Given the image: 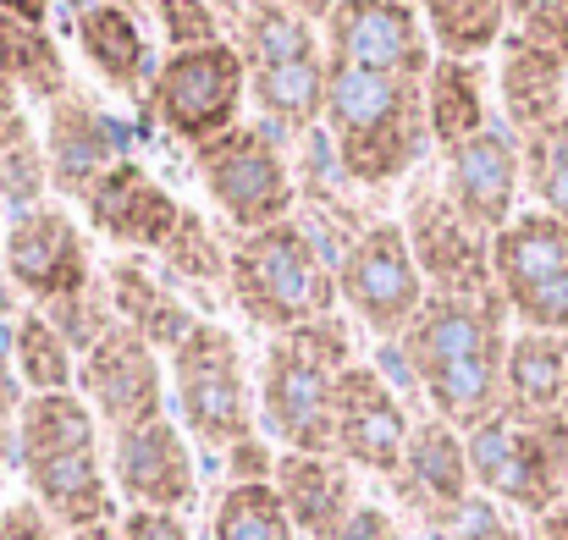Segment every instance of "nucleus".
I'll use <instances>...</instances> for the list:
<instances>
[{
  "mask_svg": "<svg viewBox=\"0 0 568 540\" xmlns=\"http://www.w3.org/2000/svg\"><path fill=\"white\" fill-rule=\"evenodd\" d=\"M204 540H298L276 486H226L210 508Z\"/></svg>",
  "mask_w": 568,
  "mask_h": 540,
  "instance_id": "473e14b6",
  "label": "nucleus"
},
{
  "mask_svg": "<svg viewBox=\"0 0 568 540\" xmlns=\"http://www.w3.org/2000/svg\"><path fill=\"white\" fill-rule=\"evenodd\" d=\"M50 6L55 0H0V11H11V17H22V22H50Z\"/></svg>",
  "mask_w": 568,
  "mask_h": 540,
  "instance_id": "a18cd8bd",
  "label": "nucleus"
},
{
  "mask_svg": "<svg viewBox=\"0 0 568 540\" xmlns=\"http://www.w3.org/2000/svg\"><path fill=\"white\" fill-rule=\"evenodd\" d=\"M564 414H568V391H564Z\"/></svg>",
  "mask_w": 568,
  "mask_h": 540,
  "instance_id": "3c124183",
  "label": "nucleus"
},
{
  "mask_svg": "<svg viewBox=\"0 0 568 540\" xmlns=\"http://www.w3.org/2000/svg\"><path fill=\"white\" fill-rule=\"evenodd\" d=\"M348 364H359L348 315H326L265 343L254 391L260 430L276 441V452H332V408Z\"/></svg>",
  "mask_w": 568,
  "mask_h": 540,
  "instance_id": "20e7f679",
  "label": "nucleus"
},
{
  "mask_svg": "<svg viewBox=\"0 0 568 540\" xmlns=\"http://www.w3.org/2000/svg\"><path fill=\"white\" fill-rule=\"evenodd\" d=\"M0 359L11 364V375L22 380L28 397H44V391H78V354L72 343L50 326L44 309L22 304V315L11 320L6 332V354Z\"/></svg>",
  "mask_w": 568,
  "mask_h": 540,
  "instance_id": "c756f323",
  "label": "nucleus"
},
{
  "mask_svg": "<svg viewBox=\"0 0 568 540\" xmlns=\"http://www.w3.org/2000/svg\"><path fill=\"white\" fill-rule=\"evenodd\" d=\"M430 540H519L514 536V524H508V508H497L491 497H469V508L442 530V536H430Z\"/></svg>",
  "mask_w": 568,
  "mask_h": 540,
  "instance_id": "58836bf2",
  "label": "nucleus"
},
{
  "mask_svg": "<svg viewBox=\"0 0 568 540\" xmlns=\"http://www.w3.org/2000/svg\"><path fill=\"white\" fill-rule=\"evenodd\" d=\"M414 11L436 55H458V61H486L514 28L508 0H414Z\"/></svg>",
  "mask_w": 568,
  "mask_h": 540,
  "instance_id": "2f4dec72",
  "label": "nucleus"
},
{
  "mask_svg": "<svg viewBox=\"0 0 568 540\" xmlns=\"http://www.w3.org/2000/svg\"><path fill=\"white\" fill-rule=\"evenodd\" d=\"M491 282L525 332L568 337V226L547 210H519L491 237Z\"/></svg>",
  "mask_w": 568,
  "mask_h": 540,
  "instance_id": "f8f14e48",
  "label": "nucleus"
},
{
  "mask_svg": "<svg viewBox=\"0 0 568 540\" xmlns=\"http://www.w3.org/2000/svg\"><path fill=\"white\" fill-rule=\"evenodd\" d=\"M271 486L293 530L310 540H343L348 519L359 513V469L337 452H276Z\"/></svg>",
  "mask_w": 568,
  "mask_h": 540,
  "instance_id": "393cba45",
  "label": "nucleus"
},
{
  "mask_svg": "<svg viewBox=\"0 0 568 540\" xmlns=\"http://www.w3.org/2000/svg\"><path fill=\"white\" fill-rule=\"evenodd\" d=\"M343 540H408V536H403V524L392 519V508H381V502H359V513L348 519Z\"/></svg>",
  "mask_w": 568,
  "mask_h": 540,
  "instance_id": "37998d69",
  "label": "nucleus"
},
{
  "mask_svg": "<svg viewBox=\"0 0 568 540\" xmlns=\"http://www.w3.org/2000/svg\"><path fill=\"white\" fill-rule=\"evenodd\" d=\"M17 475L67 536L116 524V486L105 458V425L78 391H44L22 403L17 425Z\"/></svg>",
  "mask_w": 568,
  "mask_h": 540,
  "instance_id": "7ed1b4c3",
  "label": "nucleus"
},
{
  "mask_svg": "<svg viewBox=\"0 0 568 540\" xmlns=\"http://www.w3.org/2000/svg\"><path fill=\"white\" fill-rule=\"evenodd\" d=\"M72 39L83 50V67L100 89H111L128 105H144L155 83V39H150V6H89L72 11Z\"/></svg>",
  "mask_w": 568,
  "mask_h": 540,
  "instance_id": "4be33fe9",
  "label": "nucleus"
},
{
  "mask_svg": "<svg viewBox=\"0 0 568 540\" xmlns=\"http://www.w3.org/2000/svg\"><path fill=\"white\" fill-rule=\"evenodd\" d=\"M22 403H28L22 380L11 375V364L0 359V486H6V475L17 469V425H22Z\"/></svg>",
  "mask_w": 568,
  "mask_h": 540,
  "instance_id": "a19ab883",
  "label": "nucleus"
},
{
  "mask_svg": "<svg viewBox=\"0 0 568 540\" xmlns=\"http://www.w3.org/2000/svg\"><path fill=\"white\" fill-rule=\"evenodd\" d=\"M430 287L414 265V248L397 226V215H381L337 254V304L354 326H365L376 343H397L414 315L425 309Z\"/></svg>",
  "mask_w": 568,
  "mask_h": 540,
  "instance_id": "9d476101",
  "label": "nucleus"
},
{
  "mask_svg": "<svg viewBox=\"0 0 568 540\" xmlns=\"http://www.w3.org/2000/svg\"><path fill=\"white\" fill-rule=\"evenodd\" d=\"M166 354H155L139 332L111 326L89 354H78V397L94 408L105 436L150 425L166 414Z\"/></svg>",
  "mask_w": 568,
  "mask_h": 540,
  "instance_id": "4468645a",
  "label": "nucleus"
},
{
  "mask_svg": "<svg viewBox=\"0 0 568 540\" xmlns=\"http://www.w3.org/2000/svg\"><path fill=\"white\" fill-rule=\"evenodd\" d=\"M0 540H72L39 497H0Z\"/></svg>",
  "mask_w": 568,
  "mask_h": 540,
  "instance_id": "e433bc0d",
  "label": "nucleus"
},
{
  "mask_svg": "<svg viewBox=\"0 0 568 540\" xmlns=\"http://www.w3.org/2000/svg\"><path fill=\"white\" fill-rule=\"evenodd\" d=\"M508 17L519 33L552 44L558 55H568V0H508Z\"/></svg>",
  "mask_w": 568,
  "mask_h": 540,
  "instance_id": "4c0bfd02",
  "label": "nucleus"
},
{
  "mask_svg": "<svg viewBox=\"0 0 568 540\" xmlns=\"http://www.w3.org/2000/svg\"><path fill=\"white\" fill-rule=\"evenodd\" d=\"M248 105V72L232 39L204 44V50H166L155 67V83L144 94V111L183 144H210L226 128L243 122Z\"/></svg>",
  "mask_w": 568,
  "mask_h": 540,
  "instance_id": "1a4fd4ad",
  "label": "nucleus"
},
{
  "mask_svg": "<svg viewBox=\"0 0 568 540\" xmlns=\"http://www.w3.org/2000/svg\"><path fill=\"white\" fill-rule=\"evenodd\" d=\"M226 304L265 337L326 320L343 309L337 304V259L310 237V226L298 215L276 221L265 232H243V237H232Z\"/></svg>",
  "mask_w": 568,
  "mask_h": 540,
  "instance_id": "39448f33",
  "label": "nucleus"
},
{
  "mask_svg": "<svg viewBox=\"0 0 568 540\" xmlns=\"http://www.w3.org/2000/svg\"><path fill=\"white\" fill-rule=\"evenodd\" d=\"M568 391V337L558 332H514L503 359V408L552 414Z\"/></svg>",
  "mask_w": 568,
  "mask_h": 540,
  "instance_id": "cd10ccee",
  "label": "nucleus"
},
{
  "mask_svg": "<svg viewBox=\"0 0 568 540\" xmlns=\"http://www.w3.org/2000/svg\"><path fill=\"white\" fill-rule=\"evenodd\" d=\"M0 72L17 83V94L28 105H55L67 89H72V67L61 55V44L50 39V28L39 22H22L11 11H0Z\"/></svg>",
  "mask_w": 568,
  "mask_h": 540,
  "instance_id": "c85d7f7f",
  "label": "nucleus"
},
{
  "mask_svg": "<svg viewBox=\"0 0 568 540\" xmlns=\"http://www.w3.org/2000/svg\"><path fill=\"white\" fill-rule=\"evenodd\" d=\"M105 293H111V309L128 332H139L155 354H172L193 326L204 320L183 298V287L155 265V254H111L105 259Z\"/></svg>",
  "mask_w": 568,
  "mask_h": 540,
  "instance_id": "b1692460",
  "label": "nucleus"
},
{
  "mask_svg": "<svg viewBox=\"0 0 568 540\" xmlns=\"http://www.w3.org/2000/svg\"><path fill=\"white\" fill-rule=\"evenodd\" d=\"M519 155H525V193H530V210H547L568 226V116H558L552 128L519 139Z\"/></svg>",
  "mask_w": 568,
  "mask_h": 540,
  "instance_id": "72a5a7b5",
  "label": "nucleus"
},
{
  "mask_svg": "<svg viewBox=\"0 0 568 540\" xmlns=\"http://www.w3.org/2000/svg\"><path fill=\"white\" fill-rule=\"evenodd\" d=\"M321 133L343 166V177L365 193H392L414 172L430 166V116H425V78L376 72V67H337L326 61V111Z\"/></svg>",
  "mask_w": 568,
  "mask_h": 540,
  "instance_id": "f03ea898",
  "label": "nucleus"
},
{
  "mask_svg": "<svg viewBox=\"0 0 568 540\" xmlns=\"http://www.w3.org/2000/svg\"><path fill=\"white\" fill-rule=\"evenodd\" d=\"M321 50L337 67H376L403 78H425L436 61L414 0H337L321 17Z\"/></svg>",
  "mask_w": 568,
  "mask_h": 540,
  "instance_id": "2eb2a0df",
  "label": "nucleus"
},
{
  "mask_svg": "<svg viewBox=\"0 0 568 540\" xmlns=\"http://www.w3.org/2000/svg\"><path fill=\"white\" fill-rule=\"evenodd\" d=\"M226 39L243 55V72L326 55L321 50V22H310L304 11H293L282 0H237V11H226Z\"/></svg>",
  "mask_w": 568,
  "mask_h": 540,
  "instance_id": "bb28decb",
  "label": "nucleus"
},
{
  "mask_svg": "<svg viewBox=\"0 0 568 540\" xmlns=\"http://www.w3.org/2000/svg\"><path fill=\"white\" fill-rule=\"evenodd\" d=\"M116 540H193L183 513H155V508H128L116 519Z\"/></svg>",
  "mask_w": 568,
  "mask_h": 540,
  "instance_id": "79ce46f5",
  "label": "nucleus"
},
{
  "mask_svg": "<svg viewBox=\"0 0 568 540\" xmlns=\"http://www.w3.org/2000/svg\"><path fill=\"white\" fill-rule=\"evenodd\" d=\"M72 540H116V524H94V530H78Z\"/></svg>",
  "mask_w": 568,
  "mask_h": 540,
  "instance_id": "09e8293b",
  "label": "nucleus"
},
{
  "mask_svg": "<svg viewBox=\"0 0 568 540\" xmlns=\"http://www.w3.org/2000/svg\"><path fill=\"white\" fill-rule=\"evenodd\" d=\"M6 221H11V210H6V198H0V237H6Z\"/></svg>",
  "mask_w": 568,
  "mask_h": 540,
  "instance_id": "8fccbe9b",
  "label": "nucleus"
},
{
  "mask_svg": "<svg viewBox=\"0 0 568 540\" xmlns=\"http://www.w3.org/2000/svg\"><path fill=\"white\" fill-rule=\"evenodd\" d=\"M508 304L503 293L486 298H442L430 293L414 326L392 343L414 386L425 414L447 419L453 430H475L503 408V359H508Z\"/></svg>",
  "mask_w": 568,
  "mask_h": 540,
  "instance_id": "f257e3e1",
  "label": "nucleus"
},
{
  "mask_svg": "<svg viewBox=\"0 0 568 540\" xmlns=\"http://www.w3.org/2000/svg\"><path fill=\"white\" fill-rule=\"evenodd\" d=\"M155 265L183 287V298H189L193 309H199V298H193V287H204V293H221L226 298V265H232V237H226V226H215L199 204H183V221H178V232L166 237V248L155 254Z\"/></svg>",
  "mask_w": 568,
  "mask_h": 540,
  "instance_id": "7c9ffc66",
  "label": "nucleus"
},
{
  "mask_svg": "<svg viewBox=\"0 0 568 540\" xmlns=\"http://www.w3.org/2000/svg\"><path fill=\"white\" fill-rule=\"evenodd\" d=\"M397 226H403V237L414 248V265H419L430 293H442V298H486V293H497V282H491V237L475 232L453 210V198L442 193L436 166H425V172H414L403 182Z\"/></svg>",
  "mask_w": 568,
  "mask_h": 540,
  "instance_id": "9b49d317",
  "label": "nucleus"
},
{
  "mask_svg": "<svg viewBox=\"0 0 568 540\" xmlns=\"http://www.w3.org/2000/svg\"><path fill=\"white\" fill-rule=\"evenodd\" d=\"M436 177H442V193L453 198V210H458L475 232L497 237V232L519 215V198H525V155H519V139H514L503 122H491L486 133H475V139L442 150V155H436Z\"/></svg>",
  "mask_w": 568,
  "mask_h": 540,
  "instance_id": "6ab92c4d",
  "label": "nucleus"
},
{
  "mask_svg": "<svg viewBox=\"0 0 568 540\" xmlns=\"http://www.w3.org/2000/svg\"><path fill=\"white\" fill-rule=\"evenodd\" d=\"M193 177L204 187L210 210L232 237L265 232L298 215V172L287 144L265 122H237L221 139L193 150Z\"/></svg>",
  "mask_w": 568,
  "mask_h": 540,
  "instance_id": "6e6552de",
  "label": "nucleus"
},
{
  "mask_svg": "<svg viewBox=\"0 0 568 540\" xmlns=\"http://www.w3.org/2000/svg\"><path fill=\"white\" fill-rule=\"evenodd\" d=\"M425 116H430V139L436 155L486 133L491 116V67L486 61H458V55H436L425 72Z\"/></svg>",
  "mask_w": 568,
  "mask_h": 540,
  "instance_id": "a878e982",
  "label": "nucleus"
},
{
  "mask_svg": "<svg viewBox=\"0 0 568 540\" xmlns=\"http://www.w3.org/2000/svg\"><path fill=\"white\" fill-rule=\"evenodd\" d=\"M491 83H497V122L514 139H530L568 116V55L519 28H508V39L497 44Z\"/></svg>",
  "mask_w": 568,
  "mask_h": 540,
  "instance_id": "5701e85b",
  "label": "nucleus"
},
{
  "mask_svg": "<svg viewBox=\"0 0 568 540\" xmlns=\"http://www.w3.org/2000/svg\"><path fill=\"white\" fill-rule=\"evenodd\" d=\"M166 386L172 408L189 430V441L226 452L260 430V391L243 359V343L221 320H199L189 337L166 354Z\"/></svg>",
  "mask_w": 568,
  "mask_h": 540,
  "instance_id": "0eeeda50",
  "label": "nucleus"
},
{
  "mask_svg": "<svg viewBox=\"0 0 568 540\" xmlns=\"http://www.w3.org/2000/svg\"><path fill=\"white\" fill-rule=\"evenodd\" d=\"M282 6H293V11H304L310 22H321V17H326V11H332L337 0H282Z\"/></svg>",
  "mask_w": 568,
  "mask_h": 540,
  "instance_id": "49530a36",
  "label": "nucleus"
},
{
  "mask_svg": "<svg viewBox=\"0 0 568 540\" xmlns=\"http://www.w3.org/2000/svg\"><path fill=\"white\" fill-rule=\"evenodd\" d=\"M525 540H568V502H558V508L541 513V519H530Z\"/></svg>",
  "mask_w": 568,
  "mask_h": 540,
  "instance_id": "c03bdc74",
  "label": "nucleus"
},
{
  "mask_svg": "<svg viewBox=\"0 0 568 540\" xmlns=\"http://www.w3.org/2000/svg\"><path fill=\"white\" fill-rule=\"evenodd\" d=\"M105 458H111V486L128 508L189 513L199 497V463H193L189 430L172 414L105 436Z\"/></svg>",
  "mask_w": 568,
  "mask_h": 540,
  "instance_id": "f3484780",
  "label": "nucleus"
},
{
  "mask_svg": "<svg viewBox=\"0 0 568 540\" xmlns=\"http://www.w3.org/2000/svg\"><path fill=\"white\" fill-rule=\"evenodd\" d=\"M475 491L497 508H514L525 519L552 513L568 502V414H514L497 408L486 425L464 436Z\"/></svg>",
  "mask_w": 568,
  "mask_h": 540,
  "instance_id": "423d86ee",
  "label": "nucleus"
},
{
  "mask_svg": "<svg viewBox=\"0 0 568 540\" xmlns=\"http://www.w3.org/2000/svg\"><path fill=\"white\" fill-rule=\"evenodd\" d=\"M150 17L161 22L166 50H204L226 39V17L215 0H150Z\"/></svg>",
  "mask_w": 568,
  "mask_h": 540,
  "instance_id": "c9c22d12",
  "label": "nucleus"
},
{
  "mask_svg": "<svg viewBox=\"0 0 568 540\" xmlns=\"http://www.w3.org/2000/svg\"><path fill=\"white\" fill-rule=\"evenodd\" d=\"M221 458H226V486H271V475H276L271 436H248V441L226 447Z\"/></svg>",
  "mask_w": 568,
  "mask_h": 540,
  "instance_id": "ea45409f",
  "label": "nucleus"
},
{
  "mask_svg": "<svg viewBox=\"0 0 568 540\" xmlns=\"http://www.w3.org/2000/svg\"><path fill=\"white\" fill-rule=\"evenodd\" d=\"M0 276L17 287L22 304L50 309V304L83 293L100 271H94L83 221H78L61 198H44V204L17 210V215L6 221V237H0Z\"/></svg>",
  "mask_w": 568,
  "mask_h": 540,
  "instance_id": "ddd939ff",
  "label": "nucleus"
},
{
  "mask_svg": "<svg viewBox=\"0 0 568 540\" xmlns=\"http://www.w3.org/2000/svg\"><path fill=\"white\" fill-rule=\"evenodd\" d=\"M408 430H414V414L397 397V386L371 359L348 364L337 380V408H332V452L354 463L359 475L392 480L403 469Z\"/></svg>",
  "mask_w": 568,
  "mask_h": 540,
  "instance_id": "dca6fc26",
  "label": "nucleus"
},
{
  "mask_svg": "<svg viewBox=\"0 0 568 540\" xmlns=\"http://www.w3.org/2000/svg\"><path fill=\"white\" fill-rule=\"evenodd\" d=\"M78 215L94 237H105L116 254H161L166 237L183 221V198L155 177L144 161L122 155L105 177L78 198Z\"/></svg>",
  "mask_w": 568,
  "mask_h": 540,
  "instance_id": "a211bd4d",
  "label": "nucleus"
},
{
  "mask_svg": "<svg viewBox=\"0 0 568 540\" xmlns=\"http://www.w3.org/2000/svg\"><path fill=\"white\" fill-rule=\"evenodd\" d=\"M122 161L116 122L72 83L55 105H44V166H50V198L78 204L94 182Z\"/></svg>",
  "mask_w": 568,
  "mask_h": 540,
  "instance_id": "412c9836",
  "label": "nucleus"
},
{
  "mask_svg": "<svg viewBox=\"0 0 568 540\" xmlns=\"http://www.w3.org/2000/svg\"><path fill=\"white\" fill-rule=\"evenodd\" d=\"M89 6H150V0H67V11H89Z\"/></svg>",
  "mask_w": 568,
  "mask_h": 540,
  "instance_id": "de8ad7c7",
  "label": "nucleus"
},
{
  "mask_svg": "<svg viewBox=\"0 0 568 540\" xmlns=\"http://www.w3.org/2000/svg\"><path fill=\"white\" fill-rule=\"evenodd\" d=\"M50 315V326L72 343V354H89L111 326H122L116 320V309H111V293H105V276H94L83 293H72V298H61V304H50L44 309Z\"/></svg>",
  "mask_w": 568,
  "mask_h": 540,
  "instance_id": "f704fd0d",
  "label": "nucleus"
},
{
  "mask_svg": "<svg viewBox=\"0 0 568 540\" xmlns=\"http://www.w3.org/2000/svg\"><path fill=\"white\" fill-rule=\"evenodd\" d=\"M392 491H397L403 513L425 524V536H442L475 497L464 430H453L436 414H419L408 430V447H403V469L392 475Z\"/></svg>",
  "mask_w": 568,
  "mask_h": 540,
  "instance_id": "aec40b11",
  "label": "nucleus"
}]
</instances>
